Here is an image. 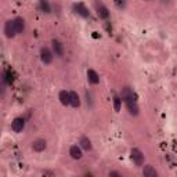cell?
<instances>
[{
    "instance_id": "5b68a950",
    "label": "cell",
    "mask_w": 177,
    "mask_h": 177,
    "mask_svg": "<svg viewBox=\"0 0 177 177\" xmlns=\"http://www.w3.org/2000/svg\"><path fill=\"white\" fill-rule=\"evenodd\" d=\"M24 127H25V121H24L22 118H15L13 121V123H11V129H13L15 133H20V131H22Z\"/></svg>"
},
{
    "instance_id": "2e32d148",
    "label": "cell",
    "mask_w": 177,
    "mask_h": 177,
    "mask_svg": "<svg viewBox=\"0 0 177 177\" xmlns=\"http://www.w3.org/2000/svg\"><path fill=\"white\" fill-rule=\"evenodd\" d=\"M79 144H80V147L83 148V150H86V151H90V150H92V141L88 140L87 137H82L80 138V143H79Z\"/></svg>"
},
{
    "instance_id": "3957f363",
    "label": "cell",
    "mask_w": 177,
    "mask_h": 177,
    "mask_svg": "<svg viewBox=\"0 0 177 177\" xmlns=\"http://www.w3.org/2000/svg\"><path fill=\"white\" fill-rule=\"evenodd\" d=\"M53 44V51H54V54H56L57 57H64V44L60 40L54 39L51 42Z\"/></svg>"
},
{
    "instance_id": "52a82bcc",
    "label": "cell",
    "mask_w": 177,
    "mask_h": 177,
    "mask_svg": "<svg viewBox=\"0 0 177 177\" xmlns=\"http://www.w3.org/2000/svg\"><path fill=\"white\" fill-rule=\"evenodd\" d=\"M69 105H72L73 108L80 107V97L76 92H69Z\"/></svg>"
},
{
    "instance_id": "8fae6325",
    "label": "cell",
    "mask_w": 177,
    "mask_h": 177,
    "mask_svg": "<svg viewBox=\"0 0 177 177\" xmlns=\"http://www.w3.org/2000/svg\"><path fill=\"white\" fill-rule=\"evenodd\" d=\"M143 176L144 177H159L158 176V172L155 170L151 165H145L144 169H143Z\"/></svg>"
},
{
    "instance_id": "ac0fdd59",
    "label": "cell",
    "mask_w": 177,
    "mask_h": 177,
    "mask_svg": "<svg viewBox=\"0 0 177 177\" xmlns=\"http://www.w3.org/2000/svg\"><path fill=\"white\" fill-rule=\"evenodd\" d=\"M40 8H42L43 11H44V13H50V6H49V3H47V2H40Z\"/></svg>"
},
{
    "instance_id": "6da1fadb",
    "label": "cell",
    "mask_w": 177,
    "mask_h": 177,
    "mask_svg": "<svg viewBox=\"0 0 177 177\" xmlns=\"http://www.w3.org/2000/svg\"><path fill=\"white\" fill-rule=\"evenodd\" d=\"M130 156H131V161L134 162L137 166H141V165L144 163V154H143L140 150H137V148H133V150H131Z\"/></svg>"
},
{
    "instance_id": "5bb4252c",
    "label": "cell",
    "mask_w": 177,
    "mask_h": 177,
    "mask_svg": "<svg viewBox=\"0 0 177 177\" xmlns=\"http://www.w3.org/2000/svg\"><path fill=\"white\" fill-rule=\"evenodd\" d=\"M75 10H76V13L79 14V15H82V17H85V18H87L88 17V10L86 8L83 4H75Z\"/></svg>"
},
{
    "instance_id": "4fadbf2b",
    "label": "cell",
    "mask_w": 177,
    "mask_h": 177,
    "mask_svg": "<svg viewBox=\"0 0 177 177\" xmlns=\"http://www.w3.org/2000/svg\"><path fill=\"white\" fill-rule=\"evenodd\" d=\"M32 148H33V150H35L36 152L44 151V150H46V141H44V140H36V141H33Z\"/></svg>"
},
{
    "instance_id": "ba28073f",
    "label": "cell",
    "mask_w": 177,
    "mask_h": 177,
    "mask_svg": "<svg viewBox=\"0 0 177 177\" xmlns=\"http://www.w3.org/2000/svg\"><path fill=\"white\" fill-rule=\"evenodd\" d=\"M95 8H97V14H98V17L100 18H108L109 17V11H108V8L104 6L102 3H95Z\"/></svg>"
},
{
    "instance_id": "7a4b0ae2",
    "label": "cell",
    "mask_w": 177,
    "mask_h": 177,
    "mask_svg": "<svg viewBox=\"0 0 177 177\" xmlns=\"http://www.w3.org/2000/svg\"><path fill=\"white\" fill-rule=\"evenodd\" d=\"M53 53L50 51L47 47H43L42 50H40V58H42V61L44 64H51L53 63Z\"/></svg>"
},
{
    "instance_id": "277c9868",
    "label": "cell",
    "mask_w": 177,
    "mask_h": 177,
    "mask_svg": "<svg viewBox=\"0 0 177 177\" xmlns=\"http://www.w3.org/2000/svg\"><path fill=\"white\" fill-rule=\"evenodd\" d=\"M125 102H126V107H127V109H129V112H130L131 115H138V105H137V102H136V100L134 98H129V100H125Z\"/></svg>"
},
{
    "instance_id": "7c38bea8",
    "label": "cell",
    "mask_w": 177,
    "mask_h": 177,
    "mask_svg": "<svg viewBox=\"0 0 177 177\" xmlns=\"http://www.w3.org/2000/svg\"><path fill=\"white\" fill-rule=\"evenodd\" d=\"M69 155H71L73 159H80V158L83 156L82 150H80V147H78V145H72V147L69 148Z\"/></svg>"
},
{
    "instance_id": "d6986e66",
    "label": "cell",
    "mask_w": 177,
    "mask_h": 177,
    "mask_svg": "<svg viewBox=\"0 0 177 177\" xmlns=\"http://www.w3.org/2000/svg\"><path fill=\"white\" fill-rule=\"evenodd\" d=\"M109 177H121V176H119V173H116V172H111V173H109Z\"/></svg>"
},
{
    "instance_id": "9a60e30c",
    "label": "cell",
    "mask_w": 177,
    "mask_h": 177,
    "mask_svg": "<svg viewBox=\"0 0 177 177\" xmlns=\"http://www.w3.org/2000/svg\"><path fill=\"white\" fill-rule=\"evenodd\" d=\"M60 101L63 105H69V93L66 90H63V92H60Z\"/></svg>"
},
{
    "instance_id": "9c48e42d",
    "label": "cell",
    "mask_w": 177,
    "mask_h": 177,
    "mask_svg": "<svg viewBox=\"0 0 177 177\" xmlns=\"http://www.w3.org/2000/svg\"><path fill=\"white\" fill-rule=\"evenodd\" d=\"M4 33H6V36L7 37H14L17 35L15 33V29H14V24L13 21H7L6 25H4Z\"/></svg>"
},
{
    "instance_id": "8992f818",
    "label": "cell",
    "mask_w": 177,
    "mask_h": 177,
    "mask_svg": "<svg viewBox=\"0 0 177 177\" xmlns=\"http://www.w3.org/2000/svg\"><path fill=\"white\" fill-rule=\"evenodd\" d=\"M13 24H14L15 33H22L24 32V29H25V21H24V18L17 17L15 20H13Z\"/></svg>"
},
{
    "instance_id": "30bf717a",
    "label": "cell",
    "mask_w": 177,
    "mask_h": 177,
    "mask_svg": "<svg viewBox=\"0 0 177 177\" xmlns=\"http://www.w3.org/2000/svg\"><path fill=\"white\" fill-rule=\"evenodd\" d=\"M87 79H88V82L92 83V85H98L100 83V76H98V73L95 72L94 69H88L87 71Z\"/></svg>"
},
{
    "instance_id": "e0dca14e",
    "label": "cell",
    "mask_w": 177,
    "mask_h": 177,
    "mask_svg": "<svg viewBox=\"0 0 177 177\" xmlns=\"http://www.w3.org/2000/svg\"><path fill=\"white\" fill-rule=\"evenodd\" d=\"M121 105H122V100L119 98V97H115L114 98V108L116 112L121 111Z\"/></svg>"
}]
</instances>
